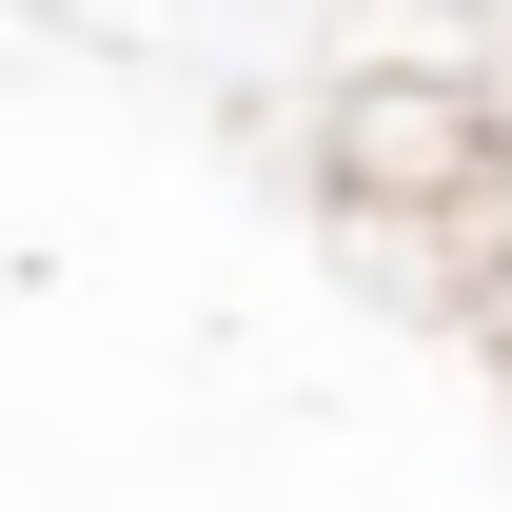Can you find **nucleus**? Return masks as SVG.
Wrapping results in <instances>:
<instances>
[{
  "instance_id": "1",
  "label": "nucleus",
  "mask_w": 512,
  "mask_h": 512,
  "mask_svg": "<svg viewBox=\"0 0 512 512\" xmlns=\"http://www.w3.org/2000/svg\"><path fill=\"white\" fill-rule=\"evenodd\" d=\"M493 158H512V119H493L473 60H375V79L316 99V197L355 237H453L493 197Z\"/></svg>"
}]
</instances>
